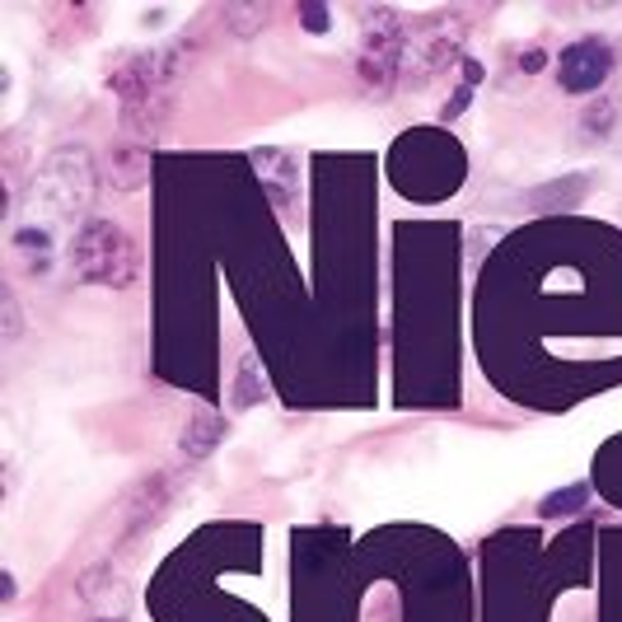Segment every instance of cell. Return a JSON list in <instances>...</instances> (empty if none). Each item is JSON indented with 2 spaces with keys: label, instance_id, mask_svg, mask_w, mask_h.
Segmentation results:
<instances>
[{
  "label": "cell",
  "instance_id": "1",
  "mask_svg": "<svg viewBox=\"0 0 622 622\" xmlns=\"http://www.w3.org/2000/svg\"><path fill=\"white\" fill-rule=\"evenodd\" d=\"M70 263H76L80 277L89 281H103V286H122L126 277H132V244L122 240V230L118 225H108V221H89L80 234H76V244H70Z\"/></svg>",
  "mask_w": 622,
  "mask_h": 622
},
{
  "label": "cell",
  "instance_id": "2",
  "mask_svg": "<svg viewBox=\"0 0 622 622\" xmlns=\"http://www.w3.org/2000/svg\"><path fill=\"white\" fill-rule=\"evenodd\" d=\"M603 76H609V47H599V38H585V43L562 52V85L566 89H595Z\"/></svg>",
  "mask_w": 622,
  "mask_h": 622
},
{
  "label": "cell",
  "instance_id": "3",
  "mask_svg": "<svg viewBox=\"0 0 622 622\" xmlns=\"http://www.w3.org/2000/svg\"><path fill=\"white\" fill-rule=\"evenodd\" d=\"M221 435H225L221 416H215V412H197L192 426L182 431V449H188V454H211V445L221 441Z\"/></svg>",
  "mask_w": 622,
  "mask_h": 622
},
{
  "label": "cell",
  "instance_id": "4",
  "mask_svg": "<svg viewBox=\"0 0 622 622\" xmlns=\"http://www.w3.org/2000/svg\"><path fill=\"white\" fill-rule=\"evenodd\" d=\"M258 164H263V169H271V188H277V197H286L290 188H296V159H286L277 151H263Z\"/></svg>",
  "mask_w": 622,
  "mask_h": 622
}]
</instances>
